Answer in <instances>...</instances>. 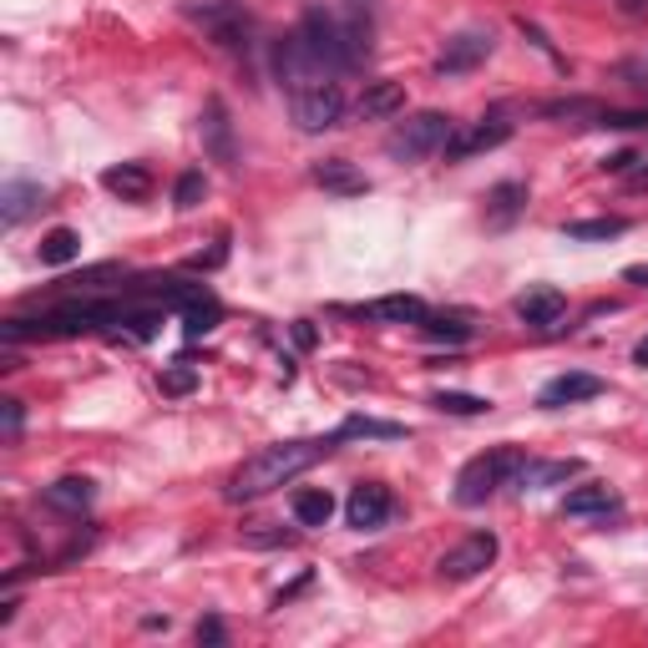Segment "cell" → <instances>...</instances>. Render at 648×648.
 <instances>
[{
    "label": "cell",
    "instance_id": "obj_1",
    "mask_svg": "<svg viewBox=\"0 0 648 648\" xmlns=\"http://www.w3.org/2000/svg\"><path fill=\"white\" fill-rule=\"evenodd\" d=\"M300 31L310 36V46L324 56L330 72H355L370 56L375 21L370 0H339V6H310L300 21Z\"/></svg>",
    "mask_w": 648,
    "mask_h": 648
},
{
    "label": "cell",
    "instance_id": "obj_2",
    "mask_svg": "<svg viewBox=\"0 0 648 648\" xmlns=\"http://www.w3.org/2000/svg\"><path fill=\"white\" fill-rule=\"evenodd\" d=\"M339 446V436H320V441H279V446H264V451H253L229 481V502H259V497L279 492L289 487L294 477L324 461L330 451Z\"/></svg>",
    "mask_w": 648,
    "mask_h": 648
},
{
    "label": "cell",
    "instance_id": "obj_3",
    "mask_svg": "<svg viewBox=\"0 0 648 648\" xmlns=\"http://www.w3.org/2000/svg\"><path fill=\"white\" fill-rule=\"evenodd\" d=\"M522 467H527V451H522V446H492V451H481V457H471L467 467H461V477H457V502H461V506L492 502V497L502 492L506 481L522 477Z\"/></svg>",
    "mask_w": 648,
    "mask_h": 648
},
{
    "label": "cell",
    "instance_id": "obj_4",
    "mask_svg": "<svg viewBox=\"0 0 648 648\" xmlns=\"http://www.w3.org/2000/svg\"><path fill=\"white\" fill-rule=\"evenodd\" d=\"M451 133H457V122L446 117V112H410L396 133L385 137V153L396 157V163H426V157L446 153Z\"/></svg>",
    "mask_w": 648,
    "mask_h": 648
},
{
    "label": "cell",
    "instance_id": "obj_5",
    "mask_svg": "<svg viewBox=\"0 0 648 648\" xmlns=\"http://www.w3.org/2000/svg\"><path fill=\"white\" fill-rule=\"evenodd\" d=\"M274 76H279V86L294 96V92H310V86L330 82L335 72L324 66V56L310 46V36H304V31H289V36L274 46Z\"/></svg>",
    "mask_w": 648,
    "mask_h": 648
},
{
    "label": "cell",
    "instance_id": "obj_6",
    "mask_svg": "<svg viewBox=\"0 0 648 648\" xmlns=\"http://www.w3.org/2000/svg\"><path fill=\"white\" fill-rule=\"evenodd\" d=\"M188 15L203 25V31H208V36H213L223 51L249 46V36H253V11L243 6V0H192Z\"/></svg>",
    "mask_w": 648,
    "mask_h": 648
},
{
    "label": "cell",
    "instance_id": "obj_7",
    "mask_svg": "<svg viewBox=\"0 0 648 648\" xmlns=\"http://www.w3.org/2000/svg\"><path fill=\"white\" fill-rule=\"evenodd\" d=\"M289 117L300 133H330L339 117H345V92L339 82H320L310 92H294L289 96Z\"/></svg>",
    "mask_w": 648,
    "mask_h": 648
},
{
    "label": "cell",
    "instance_id": "obj_8",
    "mask_svg": "<svg viewBox=\"0 0 648 648\" xmlns=\"http://www.w3.org/2000/svg\"><path fill=\"white\" fill-rule=\"evenodd\" d=\"M492 563H497V537L492 532H471V537H461L457 547H446L436 557V577L441 583H467V577L487 573Z\"/></svg>",
    "mask_w": 648,
    "mask_h": 648
},
{
    "label": "cell",
    "instance_id": "obj_9",
    "mask_svg": "<svg viewBox=\"0 0 648 648\" xmlns=\"http://www.w3.org/2000/svg\"><path fill=\"white\" fill-rule=\"evenodd\" d=\"M390 512H396V497L385 492L380 481H360V487L345 497V522H349V527H360V532L385 527V522H390Z\"/></svg>",
    "mask_w": 648,
    "mask_h": 648
},
{
    "label": "cell",
    "instance_id": "obj_10",
    "mask_svg": "<svg viewBox=\"0 0 648 648\" xmlns=\"http://www.w3.org/2000/svg\"><path fill=\"white\" fill-rule=\"evenodd\" d=\"M492 31H461V36H451L446 41V51H441V61H436V72L441 76H467V72H477L481 61L492 56Z\"/></svg>",
    "mask_w": 648,
    "mask_h": 648
},
{
    "label": "cell",
    "instance_id": "obj_11",
    "mask_svg": "<svg viewBox=\"0 0 648 648\" xmlns=\"http://www.w3.org/2000/svg\"><path fill=\"white\" fill-rule=\"evenodd\" d=\"M506 137H512V122H502V117L471 122V127H457V133H451V143H446V157H451V163H467V157H477V153H492V147H502Z\"/></svg>",
    "mask_w": 648,
    "mask_h": 648
},
{
    "label": "cell",
    "instance_id": "obj_12",
    "mask_svg": "<svg viewBox=\"0 0 648 648\" xmlns=\"http://www.w3.org/2000/svg\"><path fill=\"white\" fill-rule=\"evenodd\" d=\"M593 396H603V380H598V375H588V370H567V375H557V380L542 385L537 406L563 410V406H577V400H593Z\"/></svg>",
    "mask_w": 648,
    "mask_h": 648
},
{
    "label": "cell",
    "instance_id": "obj_13",
    "mask_svg": "<svg viewBox=\"0 0 648 648\" xmlns=\"http://www.w3.org/2000/svg\"><path fill=\"white\" fill-rule=\"evenodd\" d=\"M198 133H203V147L213 163H233V122H229V107L208 96L203 102V122H198Z\"/></svg>",
    "mask_w": 648,
    "mask_h": 648
},
{
    "label": "cell",
    "instance_id": "obj_14",
    "mask_svg": "<svg viewBox=\"0 0 648 648\" xmlns=\"http://www.w3.org/2000/svg\"><path fill=\"white\" fill-rule=\"evenodd\" d=\"M92 497H96L92 477H61V481H51L46 492H41V502H46L51 512H61V516H82L86 506H92Z\"/></svg>",
    "mask_w": 648,
    "mask_h": 648
},
{
    "label": "cell",
    "instance_id": "obj_15",
    "mask_svg": "<svg viewBox=\"0 0 648 648\" xmlns=\"http://www.w3.org/2000/svg\"><path fill=\"white\" fill-rule=\"evenodd\" d=\"M314 182H320L324 192H339V198H355V192L370 188L365 173L355 168L349 157H324V163H314Z\"/></svg>",
    "mask_w": 648,
    "mask_h": 648
},
{
    "label": "cell",
    "instance_id": "obj_16",
    "mask_svg": "<svg viewBox=\"0 0 648 648\" xmlns=\"http://www.w3.org/2000/svg\"><path fill=\"white\" fill-rule=\"evenodd\" d=\"M563 314H567V300L557 294V289H527V294L516 300V320L537 324V330H553Z\"/></svg>",
    "mask_w": 648,
    "mask_h": 648
},
{
    "label": "cell",
    "instance_id": "obj_17",
    "mask_svg": "<svg viewBox=\"0 0 648 648\" xmlns=\"http://www.w3.org/2000/svg\"><path fill=\"white\" fill-rule=\"evenodd\" d=\"M355 112H360V122L396 117V112H406V86L400 82H370L360 92V102H355Z\"/></svg>",
    "mask_w": 648,
    "mask_h": 648
},
{
    "label": "cell",
    "instance_id": "obj_18",
    "mask_svg": "<svg viewBox=\"0 0 648 648\" xmlns=\"http://www.w3.org/2000/svg\"><path fill=\"white\" fill-rule=\"evenodd\" d=\"M102 188L117 192L122 203H147V198H153V173H147L143 163H122V168L102 173Z\"/></svg>",
    "mask_w": 648,
    "mask_h": 648
},
{
    "label": "cell",
    "instance_id": "obj_19",
    "mask_svg": "<svg viewBox=\"0 0 648 648\" xmlns=\"http://www.w3.org/2000/svg\"><path fill=\"white\" fill-rule=\"evenodd\" d=\"M355 314H365V320H390V324H420L431 310H426L416 294H390V300H375V304H365V310H355Z\"/></svg>",
    "mask_w": 648,
    "mask_h": 648
},
{
    "label": "cell",
    "instance_id": "obj_20",
    "mask_svg": "<svg viewBox=\"0 0 648 648\" xmlns=\"http://www.w3.org/2000/svg\"><path fill=\"white\" fill-rule=\"evenodd\" d=\"M613 506H618V497H613L603 481H588V487H573V492H567L563 512L567 516H608Z\"/></svg>",
    "mask_w": 648,
    "mask_h": 648
},
{
    "label": "cell",
    "instance_id": "obj_21",
    "mask_svg": "<svg viewBox=\"0 0 648 648\" xmlns=\"http://www.w3.org/2000/svg\"><path fill=\"white\" fill-rule=\"evenodd\" d=\"M41 198H46V192H41L36 182H6V188H0V223H6V229H15V223H21V218L41 203Z\"/></svg>",
    "mask_w": 648,
    "mask_h": 648
},
{
    "label": "cell",
    "instance_id": "obj_22",
    "mask_svg": "<svg viewBox=\"0 0 648 648\" xmlns=\"http://www.w3.org/2000/svg\"><path fill=\"white\" fill-rule=\"evenodd\" d=\"M339 441H400L406 436V426H396V420H375V416H345V426H339Z\"/></svg>",
    "mask_w": 648,
    "mask_h": 648
},
{
    "label": "cell",
    "instance_id": "obj_23",
    "mask_svg": "<svg viewBox=\"0 0 648 648\" xmlns=\"http://www.w3.org/2000/svg\"><path fill=\"white\" fill-rule=\"evenodd\" d=\"M330 516H335V497L324 492V487L294 492V522H300V527H324Z\"/></svg>",
    "mask_w": 648,
    "mask_h": 648
},
{
    "label": "cell",
    "instance_id": "obj_24",
    "mask_svg": "<svg viewBox=\"0 0 648 648\" xmlns=\"http://www.w3.org/2000/svg\"><path fill=\"white\" fill-rule=\"evenodd\" d=\"M577 471H583V461H527L516 481H522V487H563Z\"/></svg>",
    "mask_w": 648,
    "mask_h": 648
},
{
    "label": "cell",
    "instance_id": "obj_25",
    "mask_svg": "<svg viewBox=\"0 0 648 648\" xmlns=\"http://www.w3.org/2000/svg\"><path fill=\"white\" fill-rule=\"evenodd\" d=\"M218 320H223V310H218L213 294H198L192 304H182V335H188V339L208 335V330H213Z\"/></svg>",
    "mask_w": 648,
    "mask_h": 648
},
{
    "label": "cell",
    "instance_id": "obj_26",
    "mask_svg": "<svg viewBox=\"0 0 648 648\" xmlns=\"http://www.w3.org/2000/svg\"><path fill=\"white\" fill-rule=\"evenodd\" d=\"M522 208H527V188H522V182H502V188H492V198H487V218H492V223H512Z\"/></svg>",
    "mask_w": 648,
    "mask_h": 648
},
{
    "label": "cell",
    "instance_id": "obj_27",
    "mask_svg": "<svg viewBox=\"0 0 648 648\" xmlns=\"http://www.w3.org/2000/svg\"><path fill=\"white\" fill-rule=\"evenodd\" d=\"M567 239L573 243H603V239H618V233H628L624 218H577V223H567Z\"/></svg>",
    "mask_w": 648,
    "mask_h": 648
},
{
    "label": "cell",
    "instance_id": "obj_28",
    "mask_svg": "<svg viewBox=\"0 0 648 648\" xmlns=\"http://www.w3.org/2000/svg\"><path fill=\"white\" fill-rule=\"evenodd\" d=\"M76 253H82V239H76V229H51L46 239H41V264H51V269L72 264Z\"/></svg>",
    "mask_w": 648,
    "mask_h": 648
},
{
    "label": "cell",
    "instance_id": "obj_29",
    "mask_svg": "<svg viewBox=\"0 0 648 648\" xmlns=\"http://www.w3.org/2000/svg\"><path fill=\"white\" fill-rule=\"evenodd\" d=\"M420 330H426L431 339H446V345H467V339H471V324L457 320V314H426V320H420Z\"/></svg>",
    "mask_w": 648,
    "mask_h": 648
},
{
    "label": "cell",
    "instance_id": "obj_30",
    "mask_svg": "<svg viewBox=\"0 0 648 648\" xmlns=\"http://www.w3.org/2000/svg\"><path fill=\"white\" fill-rule=\"evenodd\" d=\"M431 406L446 410V416H487V410H492V400L461 396V390H441V396H431Z\"/></svg>",
    "mask_w": 648,
    "mask_h": 648
},
{
    "label": "cell",
    "instance_id": "obj_31",
    "mask_svg": "<svg viewBox=\"0 0 648 648\" xmlns=\"http://www.w3.org/2000/svg\"><path fill=\"white\" fill-rule=\"evenodd\" d=\"M163 396H192V390H198V370H192V365H168V370H163Z\"/></svg>",
    "mask_w": 648,
    "mask_h": 648
},
{
    "label": "cell",
    "instance_id": "obj_32",
    "mask_svg": "<svg viewBox=\"0 0 648 648\" xmlns=\"http://www.w3.org/2000/svg\"><path fill=\"white\" fill-rule=\"evenodd\" d=\"M203 192H208L203 173L192 168V173H182V178H178V188H173V203H178L182 213H188V208H198V203H203Z\"/></svg>",
    "mask_w": 648,
    "mask_h": 648
},
{
    "label": "cell",
    "instance_id": "obj_33",
    "mask_svg": "<svg viewBox=\"0 0 648 648\" xmlns=\"http://www.w3.org/2000/svg\"><path fill=\"white\" fill-rule=\"evenodd\" d=\"M598 127H648V112H618V107H603V112H598Z\"/></svg>",
    "mask_w": 648,
    "mask_h": 648
},
{
    "label": "cell",
    "instance_id": "obj_34",
    "mask_svg": "<svg viewBox=\"0 0 648 648\" xmlns=\"http://www.w3.org/2000/svg\"><path fill=\"white\" fill-rule=\"evenodd\" d=\"M243 542H249V547H289L294 532H243Z\"/></svg>",
    "mask_w": 648,
    "mask_h": 648
},
{
    "label": "cell",
    "instance_id": "obj_35",
    "mask_svg": "<svg viewBox=\"0 0 648 648\" xmlns=\"http://www.w3.org/2000/svg\"><path fill=\"white\" fill-rule=\"evenodd\" d=\"M21 420H25V410H21V400H6V436H21Z\"/></svg>",
    "mask_w": 648,
    "mask_h": 648
},
{
    "label": "cell",
    "instance_id": "obj_36",
    "mask_svg": "<svg viewBox=\"0 0 648 648\" xmlns=\"http://www.w3.org/2000/svg\"><path fill=\"white\" fill-rule=\"evenodd\" d=\"M223 624H218V618H203V624H198V644H223Z\"/></svg>",
    "mask_w": 648,
    "mask_h": 648
},
{
    "label": "cell",
    "instance_id": "obj_37",
    "mask_svg": "<svg viewBox=\"0 0 648 648\" xmlns=\"http://www.w3.org/2000/svg\"><path fill=\"white\" fill-rule=\"evenodd\" d=\"M624 279H628V284H638V289H648V264H628Z\"/></svg>",
    "mask_w": 648,
    "mask_h": 648
},
{
    "label": "cell",
    "instance_id": "obj_38",
    "mask_svg": "<svg viewBox=\"0 0 648 648\" xmlns=\"http://www.w3.org/2000/svg\"><path fill=\"white\" fill-rule=\"evenodd\" d=\"M628 163H638V157L634 153H618V157H608L603 168H608V173H628Z\"/></svg>",
    "mask_w": 648,
    "mask_h": 648
},
{
    "label": "cell",
    "instance_id": "obj_39",
    "mask_svg": "<svg viewBox=\"0 0 648 648\" xmlns=\"http://www.w3.org/2000/svg\"><path fill=\"white\" fill-rule=\"evenodd\" d=\"M294 339H300V345L310 349V345H314V324H310V320H300V324H294Z\"/></svg>",
    "mask_w": 648,
    "mask_h": 648
},
{
    "label": "cell",
    "instance_id": "obj_40",
    "mask_svg": "<svg viewBox=\"0 0 648 648\" xmlns=\"http://www.w3.org/2000/svg\"><path fill=\"white\" fill-rule=\"evenodd\" d=\"M634 188H648V163L644 168H634Z\"/></svg>",
    "mask_w": 648,
    "mask_h": 648
},
{
    "label": "cell",
    "instance_id": "obj_41",
    "mask_svg": "<svg viewBox=\"0 0 648 648\" xmlns=\"http://www.w3.org/2000/svg\"><path fill=\"white\" fill-rule=\"evenodd\" d=\"M634 360H638V365H648V339H638V349H634Z\"/></svg>",
    "mask_w": 648,
    "mask_h": 648
}]
</instances>
